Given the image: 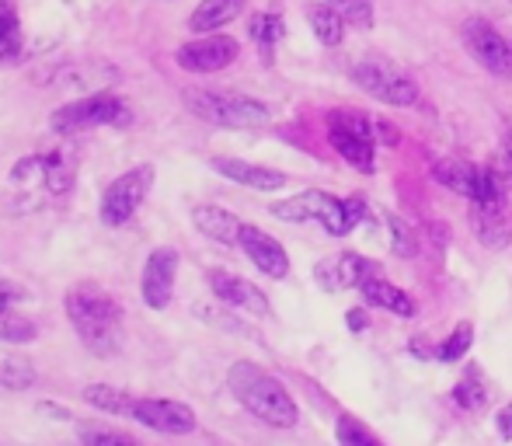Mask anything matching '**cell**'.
I'll list each match as a JSON object with an SVG mask.
<instances>
[{
	"mask_svg": "<svg viewBox=\"0 0 512 446\" xmlns=\"http://www.w3.org/2000/svg\"><path fill=\"white\" fill-rule=\"evenodd\" d=\"M471 342H474V328L467 325V321H460V325L436 345V359H439V363H457V359L467 356Z\"/></svg>",
	"mask_w": 512,
	"mask_h": 446,
	"instance_id": "26",
	"label": "cell"
},
{
	"mask_svg": "<svg viewBox=\"0 0 512 446\" xmlns=\"http://www.w3.org/2000/svg\"><path fill=\"white\" fill-rule=\"evenodd\" d=\"M122 122H129L126 105H122L115 95H105L102 91V95H88V98H81V102L63 105L60 112H53L49 126H53V133H60V136H74V133H84V129L122 126Z\"/></svg>",
	"mask_w": 512,
	"mask_h": 446,
	"instance_id": "7",
	"label": "cell"
},
{
	"mask_svg": "<svg viewBox=\"0 0 512 446\" xmlns=\"http://www.w3.org/2000/svg\"><path fill=\"white\" fill-rule=\"evenodd\" d=\"M349 328H352V332H359V328H363V314L352 311V314H349Z\"/></svg>",
	"mask_w": 512,
	"mask_h": 446,
	"instance_id": "38",
	"label": "cell"
},
{
	"mask_svg": "<svg viewBox=\"0 0 512 446\" xmlns=\"http://www.w3.org/2000/svg\"><path fill=\"white\" fill-rule=\"evenodd\" d=\"M272 217H279L286 223H321L331 237H345V234H352L356 223H363L370 217V206L359 196L335 199L321 189H307L293 199L272 203Z\"/></svg>",
	"mask_w": 512,
	"mask_h": 446,
	"instance_id": "3",
	"label": "cell"
},
{
	"mask_svg": "<svg viewBox=\"0 0 512 446\" xmlns=\"http://www.w3.org/2000/svg\"><path fill=\"white\" fill-rule=\"evenodd\" d=\"M192 223H196V230L203 237L216 244H241V230L244 223L234 217L230 210H223V206H213V203H203L192 210Z\"/></svg>",
	"mask_w": 512,
	"mask_h": 446,
	"instance_id": "18",
	"label": "cell"
},
{
	"mask_svg": "<svg viewBox=\"0 0 512 446\" xmlns=\"http://www.w3.org/2000/svg\"><path fill=\"white\" fill-rule=\"evenodd\" d=\"M307 21L314 28V35L324 46H338L345 39V18L335 11L331 4H310L307 7Z\"/></svg>",
	"mask_w": 512,
	"mask_h": 446,
	"instance_id": "21",
	"label": "cell"
},
{
	"mask_svg": "<svg viewBox=\"0 0 512 446\" xmlns=\"http://www.w3.org/2000/svg\"><path fill=\"white\" fill-rule=\"evenodd\" d=\"M335 436H338V446H384V440H380L370 426H363V422L352 419V415H338Z\"/></svg>",
	"mask_w": 512,
	"mask_h": 446,
	"instance_id": "25",
	"label": "cell"
},
{
	"mask_svg": "<svg viewBox=\"0 0 512 446\" xmlns=\"http://www.w3.org/2000/svg\"><path fill=\"white\" fill-rule=\"evenodd\" d=\"M328 140L352 168L370 175L373 161H377V133H373V119H366L363 112H352V109L331 112Z\"/></svg>",
	"mask_w": 512,
	"mask_h": 446,
	"instance_id": "6",
	"label": "cell"
},
{
	"mask_svg": "<svg viewBox=\"0 0 512 446\" xmlns=\"http://www.w3.org/2000/svg\"><path fill=\"white\" fill-rule=\"evenodd\" d=\"M21 286H14V283H7V279H0V314L7 311V304H11L14 297H21Z\"/></svg>",
	"mask_w": 512,
	"mask_h": 446,
	"instance_id": "36",
	"label": "cell"
},
{
	"mask_svg": "<svg viewBox=\"0 0 512 446\" xmlns=\"http://www.w3.org/2000/svg\"><path fill=\"white\" fill-rule=\"evenodd\" d=\"M342 14L349 25L356 28H370L373 25V0H324Z\"/></svg>",
	"mask_w": 512,
	"mask_h": 446,
	"instance_id": "31",
	"label": "cell"
},
{
	"mask_svg": "<svg viewBox=\"0 0 512 446\" xmlns=\"http://www.w3.org/2000/svg\"><path fill=\"white\" fill-rule=\"evenodd\" d=\"M175 276H178V251L175 248H157L150 251L147 265H143V300L154 311H164L171 304L175 293Z\"/></svg>",
	"mask_w": 512,
	"mask_h": 446,
	"instance_id": "12",
	"label": "cell"
},
{
	"mask_svg": "<svg viewBox=\"0 0 512 446\" xmlns=\"http://www.w3.org/2000/svg\"><path fill=\"white\" fill-rule=\"evenodd\" d=\"M453 401H457L460 408H467V412H481L488 394H485V387H481V380L471 373V377H464L457 387H453Z\"/></svg>",
	"mask_w": 512,
	"mask_h": 446,
	"instance_id": "32",
	"label": "cell"
},
{
	"mask_svg": "<svg viewBox=\"0 0 512 446\" xmlns=\"http://www.w3.org/2000/svg\"><path fill=\"white\" fill-rule=\"evenodd\" d=\"M237 56H241L237 39H230V35H206V39L185 42L175 53V60L189 74H216V70H227Z\"/></svg>",
	"mask_w": 512,
	"mask_h": 446,
	"instance_id": "11",
	"label": "cell"
},
{
	"mask_svg": "<svg viewBox=\"0 0 512 446\" xmlns=\"http://www.w3.org/2000/svg\"><path fill=\"white\" fill-rule=\"evenodd\" d=\"M359 293L366 297V304L380 307V311H387V314H398V318H411V314H415V300H411L405 290H398V286L387 283V279H380V276L366 279V283L359 286Z\"/></svg>",
	"mask_w": 512,
	"mask_h": 446,
	"instance_id": "19",
	"label": "cell"
},
{
	"mask_svg": "<svg viewBox=\"0 0 512 446\" xmlns=\"http://www.w3.org/2000/svg\"><path fill=\"white\" fill-rule=\"evenodd\" d=\"M471 227H474V237H478L485 248H492V251L509 248L512 223H509L506 203H488V206L471 203Z\"/></svg>",
	"mask_w": 512,
	"mask_h": 446,
	"instance_id": "17",
	"label": "cell"
},
{
	"mask_svg": "<svg viewBox=\"0 0 512 446\" xmlns=\"http://www.w3.org/2000/svg\"><path fill=\"white\" fill-rule=\"evenodd\" d=\"M84 401L98 412H108V415H133V394L129 391H119V387H108V384H91L84 387Z\"/></svg>",
	"mask_w": 512,
	"mask_h": 446,
	"instance_id": "22",
	"label": "cell"
},
{
	"mask_svg": "<svg viewBox=\"0 0 512 446\" xmlns=\"http://www.w3.org/2000/svg\"><path fill=\"white\" fill-rule=\"evenodd\" d=\"M108 77H119L108 63H84V67H67L60 74V81L77 84V88H102Z\"/></svg>",
	"mask_w": 512,
	"mask_h": 446,
	"instance_id": "27",
	"label": "cell"
},
{
	"mask_svg": "<svg viewBox=\"0 0 512 446\" xmlns=\"http://www.w3.org/2000/svg\"><path fill=\"white\" fill-rule=\"evenodd\" d=\"M84 446H143V443L119 433V429H88L84 433Z\"/></svg>",
	"mask_w": 512,
	"mask_h": 446,
	"instance_id": "34",
	"label": "cell"
},
{
	"mask_svg": "<svg viewBox=\"0 0 512 446\" xmlns=\"http://www.w3.org/2000/svg\"><path fill=\"white\" fill-rule=\"evenodd\" d=\"M67 318L84 349L95 356H112L122 345V307L108 290L81 283L67 293Z\"/></svg>",
	"mask_w": 512,
	"mask_h": 446,
	"instance_id": "1",
	"label": "cell"
},
{
	"mask_svg": "<svg viewBox=\"0 0 512 446\" xmlns=\"http://www.w3.org/2000/svg\"><path fill=\"white\" fill-rule=\"evenodd\" d=\"M464 46L474 60L485 70H492L495 77H509L512 74V46L502 39L499 28H492V21L485 18H467L464 21Z\"/></svg>",
	"mask_w": 512,
	"mask_h": 446,
	"instance_id": "9",
	"label": "cell"
},
{
	"mask_svg": "<svg viewBox=\"0 0 512 446\" xmlns=\"http://www.w3.org/2000/svg\"><path fill=\"white\" fill-rule=\"evenodd\" d=\"M185 109L196 119L223 129H258L269 126L272 119L265 102L248 95H230V91H185Z\"/></svg>",
	"mask_w": 512,
	"mask_h": 446,
	"instance_id": "4",
	"label": "cell"
},
{
	"mask_svg": "<svg viewBox=\"0 0 512 446\" xmlns=\"http://www.w3.org/2000/svg\"><path fill=\"white\" fill-rule=\"evenodd\" d=\"M373 133H377V143H387V147H398L401 143V133L384 119H373Z\"/></svg>",
	"mask_w": 512,
	"mask_h": 446,
	"instance_id": "35",
	"label": "cell"
},
{
	"mask_svg": "<svg viewBox=\"0 0 512 446\" xmlns=\"http://www.w3.org/2000/svg\"><path fill=\"white\" fill-rule=\"evenodd\" d=\"M35 335H39V328H35L32 318L14 314V311L0 314V338H4V342H32Z\"/></svg>",
	"mask_w": 512,
	"mask_h": 446,
	"instance_id": "29",
	"label": "cell"
},
{
	"mask_svg": "<svg viewBox=\"0 0 512 446\" xmlns=\"http://www.w3.org/2000/svg\"><path fill=\"white\" fill-rule=\"evenodd\" d=\"M495 426H499V436H502V440H509V443H512V401H509V405L499 412V419H495Z\"/></svg>",
	"mask_w": 512,
	"mask_h": 446,
	"instance_id": "37",
	"label": "cell"
},
{
	"mask_svg": "<svg viewBox=\"0 0 512 446\" xmlns=\"http://www.w3.org/2000/svg\"><path fill=\"white\" fill-rule=\"evenodd\" d=\"M241 251L248 255V262L255 265L258 272H265L269 279H286V276H290V255H286V248L272 234H265L262 227H251V223H244Z\"/></svg>",
	"mask_w": 512,
	"mask_h": 446,
	"instance_id": "13",
	"label": "cell"
},
{
	"mask_svg": "<svg viewBox=\"0 0 512 446\" xmlns=\"http://www.w3.org/2000/svg\"><path fill=\"white\" fill-rule=\"evenodd\" d=\"M352 81L373 95L377 102L394 105V109H408V105L418 102V84L411 81L405 70H398L391 60L384 56H366L352 67Z\"/></svg>",
	"mask_w": 512,
	"mask_h": 446,
	"instance_id": "5",
	"label": "cell"
},
{
	"mask_svg": "<svg viewBox=\"0 0 512 446\" xmlns=\"http://www.w3.org/2000/svg\"><path fill=\"white\" fill-rule=\"evenodd\" d=\"M370 276H380V269L359 255L324 258V262H317V269H314V279L324 286V290H352V286L359 290Z\"/></svg>",
	"mask_w": 512,
	"mask_h": 446,
	"instance_id": "14",
	"label": "cell"
},
{
	"mask_svg": "<svg viewBox=\"0 0 512 446\" xmlns=\"http://www.w3.org/2000/svg\"><path fill=\"white\" fill-rule=\"evenodd\" d=\"M21 53V21L14 0H0V60H14Z\"/></svg>",
	"mask_w": 512,
	"mask_h": 446,
	"instance_id": "24",
	"label": "cell"
},
{
	"mask_svg": "<svg viewBox=\"0 0 512 446\" xmlns=\"http://www.w3.org/2000/svg\"><path fill=\"white\" fill-rule=\"evenodd\" d=\"M251 39L258 42V49H262L265 56L276 49V42L283 39V21H279V14H255L251 18Z\"/></svg>",
	"mask_w": 512,
	"mask_h": 446,
	"instance_id": "28",
	"label": "cell"
},
{
	"mask_svg": "<svg viewBox=\"0 0 512 446\" xmlns=\"http://www.w3.org/2000/svg\"><path fill=\"white\" fill-rule=\"evenodd\" d=\"M35 384V366L25 356H0V387L4 391H28Z\"/></svg>",
	"mask_w": 512,
	"mask_h": 446,
	"instance_id": "23",
	"label": "cell"
},
{
	"mask_svg": "<svg viewBox=\"0 0 512 446\" xmlns=\"http://www.w3.org/2000/svg\"><path fill=\"white\" fill-rule=\"evenodd\" d=\"M241 11H244V0H203L192 11L189 28L192 32H213V28H223L227 21H234Z\"/></svg>",
	"mask_w": 512,
	"mask_h": 446,
	"instance_id": "20",
	"label": "cell"
},
{
	"mask_svg": "<svg viewBox=\"0 0 512 446\" xmlns=\"http://www.w3.org/2000/svg\"><path fill=\"white\" fill-rule=\"evenodd\" d=\"M488 171H492L495 178H499L502 189H512V129H506L499 140V147H495L492 154V164H488Z\"/></svg>",
	"mask_w": 512,
	"mask_h": 446,
	"instance_id": "30",
	"label": "cell"
},
{
	"mask_svg": "<svg viewBox=\"0 0 512 446\" xmlns=\"http://www.w3.org/2000/svg\"><path fill=\"white\" fill-rule=\"evenodd\" d=\"M209 286H213V293L223 300V304L237 307V311L244 314H255V318H265L269 314V300H265V293L258 290L255 283H248V279L234 276V272H209Z\"/></svg>",
	"mask_w": 512,
	"mask_h": 446,
	"instance_id": "15",
	"label": "cell"
},
{
	"mask_svg": "<svg viewBox=\"0 0 512 446\" xmlns=\"http://www.w3.org/2000/svg\"><path fill=\"white\" fill-rule=\"evenodd\" d=\"M227 384L234 391V398L248 408L255 419H262L265 426L272 429H293L300 419V408L297 401L290 398L283 384H279L272 373H265L262 366L255 363H234L227 373Z\"/></svg>",
	"mask_w": 512,
	"mask_h": 446,
	"instance_id": "2",
	"label": "cell"
},
{
	"mask_svg": "<svg viewBox=\"0 0 512 446\" xmlns=\"http://www.w3.org/2000/svg\"><path fill=\"white\" fill-rule=\"evenodd\" d=\"M129 419H136L140 426L164 436H189L196 429V412L189 405H182V401L168 398H136Z\"/></svg>",
	"mask_w": 512,
	"mask_h": 446,
	"instance_id": "10",
	"label": "cell"
},
{
	"mask_svg": "<svg viewBox=\"0 0 512 446\" xmlns=\"http://www.w3.org/2000/svg\"><path fill=\"white\" fill-rule=\"evenodd\" d=\"M213 168H216V175L230 178V182L244 185V189H255V192H276L286 185L283 171L262 168V164H251V161H237V157H213Z\"/></svg>",
	"mask_w": 512,
	"mask_h": 446,
	"instance_id": "16",
	"label": "cell"
},
{
	"mask_svg": "<svg viewBox=\"0 0 512 446\" xmlns=\"http://www.w3.org/2000/svg\"><path fill=\"white\" fill-rule=\"evenodd\" d=\"M387 230H391V244H394V251H398V255H405V258L415 255V251H418V241H415V234L408 230V223H405V220L387 217Z\"/></svg>",
	"mask_w": 512,
	"mask_h": 446,
	"instance_id": "33",
	"label": "cell"
},
{
	"mask_svg": "<svg viewBox=\"0 0 512 446\" xmlns=\"http://www.w3.org/2000/svg\"><path fill=\"white\" fill-rule=\"evenodd\" d=\"M150 185H154V168H150V164H140V168H133V171H126V175L115 178L102 196V223L105 227H122V223L133 220L136 210L143 206V199H147Z\"/></svg>",
	"mask_w": 512,
	"mask_h": 446,
	"instance_id": "8",
	"label": "cell"
}]
</instances>
